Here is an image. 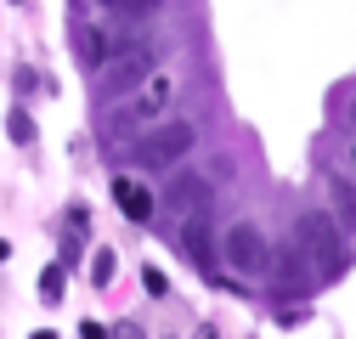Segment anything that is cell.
I'll use <instances>...</instances> for the list:
<instances>
[{
  "instance_id": "obj_13",
  "label": "cell",
  "mask_w": 356,
  "mask_h": 339,
  "mask_svg": "<svg viewBox=\"0 0 356 339\" xmlns=\"http://www.w3.org/2000/svg\"><path fill=\"white\" fill-rule=\"evenodd\" d=\"M334 198H339V209H345V221L356 226V181L345 176V170H339V176H334Z\"/></svg>"
},
{
  "instance_id": "obj_7",
  "label": "cell",
  "mask_w": 356,
  "mask_h": 339,
  "mask_svg": "<svg viewBox=\"0 0 356 339\" xmlns=\"http://www.w3.org/2000/svg\"><path fill=\"white\" fill-rule=\"evenodd\" d=\"M181 249H187V261H198L204 272H215V238H209V215H204V209H193V215H187Z\"/></svg>"
},
{
  "instance_id": "obj_14",
  "label": "cell",
  "mask_w": 356,
  "mask_h": 339,
  "mask_svg": "<svg viewBox=\"0 0 356 339\" xmlns=\"http://www.w3.org/2000/svg\"><path fill=\"white\" fill-rule=\"evenodd\" d=\"M6 131H12L17 147H29V142H34V119H29L23 108H12V113H6Z\"/></svg>"
},
{
  "instance_id": "obj_19",
  "label": "cell",
  "mask_w": 356,
  "mask_h": 339,
  "mask_svg": "<svg viewBox=\"0 0 356 339\" xmlns=\"http://www.w3.org/2000/svg\"><path fill=\"white\" fill-rule=\"evenodd\" d=\"M350 124H356V102H350Z\"/></svg>"
},
{
  "instance_id": "obj_10",
  "label": "cell",
  "mask_w": 356,
  "mask_h": 339,
  "mask_svg": "<svg viewBox=\"0 0 356 339\" xmlns=\"http://www.w3.org/2000/svg\"><path fill=\"white\" fill-rule=\"evenodd\" d=\"M311 283H317V277H311V266H305L300 243H289V249H283V266H277V288L300 294V288H311Z\"/></svg>"
},
{
  "instance_id": "obj_8",
  "label": "cell",
  "mask_w": 356,
  "mask_h": 339,
  "mask_svg": "<svg viewBox=\"0 0 356 339\" xmlns=\"http://www.w3.org/2000/svg\"><path fill=\"white\" fill-rule=\"evenodd\" d=\"M113 204L124 209V221H153V192L136 181V176H113Z\"/></svg>"
},
{
  "instance_id": "obj_17",
  "label": "cell",
  "mask_w": 356,
  "mask_h": 339,
  "mask_svg": "<svg viewBox=\"0 0 356 339\" xmlns=\"http://www.w3.org/2000/svg\"><path fill=\"white\" fill-rule=\"evenodd\" d=\"M345 176H350V181H356V142H350V147H345Z\"/></svg>"
},
{
  "instance_id": "obj_11",
  "label": "cell",
  "mask_w": 356,
  "mask_h": 339,
  "mask_svg": "<svg viewBox=\"0 0 356 339\" xmlns=\"http://www.w3.org/2000/svg\"><path fill=\"white\" fill-rule=\"evenodd\" d=\"M97 6L108 12V17H124V23H142V17H153L164 0H97Z\"/></svg>"
},
{
  "instance_id": "obj_3",
  "label": "cell",
  "mask_w": 356,
  "mask_h": 339,
  "mask_svg": "<svg viewBox=\"0 0 356 339\" xmlns=\"http://www.w3.org/2000/svg\"><path fill=\"white\" fill-rule=\"evenodd\" d=\"M159 57H164L159 40H130L119 57H108V63L97 68V91H102V97H124V91H136V85L159 68Z\"/></svg>"
},
{
  "instance_id": "obj_12",
  "label": "cell",
  "mask_w": 356,
  "mask_h": 339,
  "mask_svg": "<svg viewBox=\"0 0 356 339\" xmlns=\"http://www.w3.org/2000/svg\"><path fill=\"white\" fill-rule=\"evenodd\" d=\"M63 288H68V266H46V272H40V294H46L51 306L63 300Z\"/></svg>"
},
{
  "instance_id": "obj_2",
  "label": "cell",
  "mask_w": 356,
  "mask_h": 339,
  "mask_svg": "<svg viewBox=\"0 0 356 339\" xmlns=\"http://www.w3.org/2000/svg\"><path fill=\"white\" fill-rule=\"evenodd\" d=\"M198 142V124L193 119H153L147 136L136 142V164L142 170H175Z\"/></svg>"
},
{
  "instance_id": "obj_4",
  "label": "cell",
  "mask_w": 356,
  "mask_h": 339,
  "mask_svg": "<svg viewBox=\"0 0 356 339\" xmlns=\"http://www.w3.org/2000/svg\"><path fill=\"white\" fill-rule=\"evenodd\" d=\"M215 261H227L238 277H266L277 254H272V243H266V232L254 221H232L220 232V243H215Z\"/></svg>"
},
{
  "instance_id": "obj_18",
  "label": "cell",
  "mask_w": 356,
  "mask_h": 339,
  "mask_svg": "<svg viewBox=\"0 0 356 339\" xmlns=\"http://www.w3.org/2000/svg\"><path fill=\"white\" fill-rule=\"evenodd\" d=\"M0 261H12V243H0Z\"/></svg>"
},
{
  "instance_id": "obj_6",
  "label": "cell",
  "mask_w": 356,
  "mask_h": 339,
  "mask_svg": "<svg viewBox=\"0 0 356 339\" xmlns=\"http://www.w3.org/2000/svg\"><path fill=\"white\" fill-rule=\"evenodd\" d=\"M130 40H136V34H130L124 17H113V23H85V28H79V57L91 63V68H102L108 57H119V51L130 46Z\"/></svg>"
},
{
  "instance_id": "obj_5",
  "label": "cell",
  "mask_w": 356,
  "mask_h": 339,
  "mask_svg": "<svg viewBox=\"0 0 356 339\" xmlns=\"http://www.w3.org/2000/svg\"><path fill=\"white\" fill-rule=\"evenodd\" d=\"M175 91H181V85H175V74H159V68H153V74L136 85V91L119 102V113H113V119H119V124H153V119L175 102Z\"/></svg>"
},
{
  "instance_id": "obj_1",
  "label": "cell",
  "mask_w": 356,
  "mask_h": 339,
  "mask_svg": "<svg viewBox=\"0 0 356 339\" xmlns=\"http://www.w3.org/2000/svg\"><path fill=\"white\" fill-rule=\"evenodd\" d=\"M294 243H300V254H305V266H311V277H317V283L345 277V266H350V243H345V232L323 215V209H311V215L294 221Z\"/></svg>"
},
{
  "instance_id": "obj_15",
  "label": "cell",
  "mask_w": 356,
  "mask_h": 339,
  "mask_svg": "<svg viewBox=\"0 0 356 339\" xmlns=\"http://www.w3.org/2000/svg\"><path fill=\"white\" fill-rule=\"evenodd\" d=\"M113 272H119V266H113V249H97V254H91V283H97V288H108V283H113Z\"/></svg>"
},
{
  "instance_id": "obj_16",
  "label": "cell",
  "mask_w": 356,
  "mask_h": 339,
  "mask_svg": "<svg viewBox=\"0 0 356 339\" xmlns=\"http://www.w3.org/2000/svg\"><path fill=\"white\" fill-rule=\"evenodd\" d=\"M142 283H147V294H164V288H170V283H164V272H153V266L142 272Z\"/></svg>"
},
{
  "instance_id": "obj_9",
  "label": "cell",
  "mask_w": 356,
  "mask_h": 339,
  "mask_svg": "<svg viewBox=\"0 0 356 339\" xmlns=\"http://www.w3.org/2000/svg\"><path fill=\"white\" fill-rule=\"evenodd\" d=\"M209 192H215V187H209L204 176H187V170H175L164 198H170L175 209H187V215H193V209H209Z\"/></svg>"
}]
</instances>
